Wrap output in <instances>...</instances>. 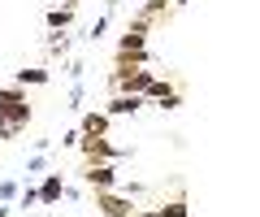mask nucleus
Segmentation results:
<instances>
[{
    "instance_id": "nucleus-1",
    "label": "nucleus",
    "mask_w": 260,
    "mask_h": 217,
    "mask_svg": "<svg viewBox=\"0 0 260 217\" xmlns=\"http://www.w3.org/2000/svg\"><path fill=\"white\" fill-rule=\"evenodd\" d=\"M148 30H152V22H143L139 13H135V22L126 26V35L117 39V57H130V61H139V66H148Z\"/></svg>"
},
{
    "instance_id": "nucleus-2",
    "label": "nucleus",
    "mask_w": 260,
    "mask_h": 217,
    "mask_svg": "<svg viewBox=\"0 0 260 217\" xmlns=\"http://www.w3.org/2000/svg\"><path fill=\"white\" fill-rule=\"evenodd\" d=\"M0 117H5V122H13L18 131L30 122V100H26V91H22V87H0Z\"/></svg>"
},
{
    "instance_id": "nucleus-3",
    "label": "nucleus",
    "mask_w": 260,
    "mask_h": 217,
    "mask_svg": "<svg viewBox=\"0 0 260 217\" xmlns=\"http://www.w3.org/2000/svg\"><path fill=\"white\" fill-rule=\"evenodd\" d=\"M74 148L83 152V161H117L121 152H126V148H113L109 135H78Z\"/></svg>"
},
{
    "instance_id": "nucleus-4",
    "label": "nucleus",
    "mask_w": 260,
    "mask_h": 217,
    "mask_svg": "<svg viewBox=\"0 0 260 217\" xmlns=\"http://www.w3.org/2000/svg\"><path fill=\"white\" fill-rule=\"evenodd\" d=\"M83 178H87L91 191H113L117 187V165H113V161H87Z\"/></svg>"
},
{
    "instance_id": "nucleus-5",
    "label": "nucleus",
    "mask_w": 260,
    "mask_h": 217,
    "mask_svg": "<svg viewBox=\"0 0 260 217\" xmlns=\"http://www.w3.org/2000/svg\"><path fill=\"white\" fill-rule=\"evenodd\" d=\"M95 208H100L104 217H135V204H130L126 191H95Z\"/></svg>"
},
{
    "instance_id": "nucleus-6",
    "label": "nucleus",
    "mask_w": 260,
    "mask_h": 217,
    "mask_svg": "<svg viewBox=\"0 0 260 217\" xmlns=\"http://www.w3.org/2000/svg\"><path fill=\"white\" fill-rule=\"evenodd\" d=\"M143 100H156L160 109H178V104H182V87L169 83V78H152L148 91H143Z\"/></svg>"
},
{
    "instance_id": "nucleus-7",
    "label": "nucleus",
    "mask_w": 260,
    "mask_h": 217,
    "mask_svg": "<svg viewBox=\"0 0 260 217\" xmlns=\"http://www.w3.org/2000/svg\"><path fill=\"white\" fill-rule=\"evenodd\" d=\"M139 109H143V96H117V91H113V100L104 104V113H109V117H126V113L135 117Z\"/></svg>"
},
{
    "instance_id": "nucleus-8",
    "label": "nucleus",
    "mask_w": 260,
    "mask_h": 217,
    "mask_svg": "<svg viewBox=\"0 0 260 217\" xmlns=\"http://www.w3.org/2000/svg\"><path fill=\"white\" fill-rule=\"evenodd\" d=\"M113 117L104 113V109H91V113H83V122H78V135H109Z\"/></svg>"
},
{
    "instance_id": "nucleus-9",
    "label": "nucleus",
    "mask_w": 260,
    "mask_h": 217,
    "mask_svg": "<svg viewBox=\"0 0 260 217\" xmlns=\"http://www.w3.org/2000/svg\"><path fill=\"white\" fill-rule=\"evenodd\" d=\"M61 191H65L61 174H48V178H44V187L35 191V200H39V204H56V200H61Z\"/></svg>"
},
{
    "instance_id": "nucleus-10",
    "label": "nucleus",
    "mask_w": 260,
    "mask_h": 217,
    "mask_svg": "<svg viewBox=\"0 0 260 217\" xmlns=\"http://www.w3.org/2000/svg\"><path fill=\"white\" fill-rule=\"evenodd\" d=\"M156 213H160V217H186V213H191V204H186L182 196H174V200H165Z\"/></svg>"
},
{
    "instance_id": "nucleus-11",
    "label": "nucleus",
    "mask_w": 260,
    "mask_h": 217,
    "mask_svg": "<svg viewBox=\"0 0 260 217\" xmlns=\"http://www.w3.org/2000/svg\"><path fill=\"white\" fill-rule=\"evenodd\" d=\"M13 83H18V87H26V83H48V70H18V74H13Z\"/></svg>"
},
{
    "instance_id": "nucleus-12",
    "label": "nucleus",
    "mask_w": 260,
    "mask_h": 217,
    "mask_svg": "<svg viewBox=\"0 0 260 217\" xmlns=\"http://www.w3.org/2000/svg\"><path fill=\"white\" fill-rule=\"evenodd\" d=\"M70 18H74V9H61V5H56V9L48 13V26H52V30H65V26H70Z\"/></svg>"
},
{
    "instance_id": "nucleus-13",
    "label": "nucleus",
    "mask_w": 260,
    "mask_h": 217,
    "mask_svg": "<svg viewBox=\"0 0 260 217\" xmlns=\"http://www.w3.org/2000/svg\"><path fill=\"white\" fill-rule=\"evenodd\" d=\"M135 217H160L156 208H135Z\"/></svg>"
},
{
    "instance_id": "nucleus-14",
    "label": "nucleus",
    "mask_w": 260,
    "mask_h": 217,
    "mask_svg": "<svg viewBox=\"0 0 260 217\" xmlns=\"http://www.w3.org/2000/svg\"><path fill=\"white\" fill-rule=\"evenodd\" d=\"M56 5H61V9H74V5H78V0H56Z\"/></svg>"
},
{
    "instance_id": "nucleus-15",
    "label": "nucleus",
    "mask_w": 260,
    "mask_h": 217,
    "mask_svg": "<svg viewBox=\"0 0 260 217\" xmlns=\"http://www.w3.org/2000/svg\"><path fill=\"white\" fill-rule=\"evenodd\" d=\"M182 5H186V0H169V9H182Z\"/></svg>"
}]
</instances>
